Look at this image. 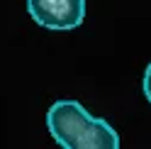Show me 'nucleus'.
I'll return each mask as SVG.
<instances>
[{
    "label": "nucleus",
    "instance_id": "obj_3",
    "mask_svg": "<svg viewBox=\"0 0 151 149\" xmlns=\"http://www.w3.org/2000/svg\"><path fill=\"white\" fill-rule=\"evenodd\" d=\"M141 88H144L146 100L151 103V64H146V71H144V83H141Z\"/></svg>",
    "mask_w": 151,
    "mask_h": 149
},
{
    "label": "nucleus",
    "instance_id": "obj_1",
    "mask_svg": "<svg viewBox=\"0 0 151 149\" xmlns=\"http://www.w3.org/2000/svg\"><path fill=\"white\" fill-rule=\"evenodd\" d=\"M46 127L63 149H117L119 135L107 120L93 117L78 100H56L46 113Z\"/></svg>",
    "mask_w": 151,
    "mask_h": 149
},
{
    "label": "nucleus",
    "instance_id": "obj_2",
    "mask_svg": "<svg viewBox=\"0 0 151 149\" xmlns=\"http://www.w3.org/2000/svg\"><path fill=\"white\" fill-rule=\"evenodd\" d=\"M27 12L44 30H76L86 20V0H27Z\"/></svg>",
    "mask_w": 151,
    "mask_h": 149
}]
</instances>
